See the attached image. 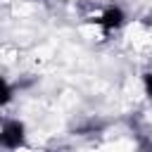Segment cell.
<instances>
[{
  "label": "cell",
  "instance_id": "cell-1",
  "mask_svg": "<svg viewBox=\"0 0 152 152\" xmlns=\"http://www.w3.org/2000/svg\"><path fill=\"white\" fill-rule=\"evenodd\" d=\"M0 145L10 147V150L24 147L26 145V126L19 119H7L0 128Z\"/></svg>",
  "mask_w": 152,
  "mask_h": 152
},
{
  "label": "cell",
  "instance_id": "cell-2",
  "mask_svg": "<svg viewBox=\"0 0 152 152\" xmlns=\"http://www.w3.org/2000/svg\"><path fill=\"white\" fill-rule=\"evenodd\" d=\"M97 24H100L102 33L109 36L112 31H116V28H121V26L126 24V12H124L121 7H116V5H112V7H107V10L102 12V17L97 19Z\"/></svg>",
  "mask_w": 152,
  "mask_h": 152
},
{
  "label": "cell",
  "instance_id": "cell-3",
  "mask_svg": "<svg viewBox=\"0 0 152 152\" xmlns=\"http://www.w3.org/2000/svg\"><path fill=\"white\" fill-rule=\"evenodd\" d=\"M12 95H14V88L0 76V107H5V104L12 100Z\"/></svg>",
  "mask_w": 152,
  "mask_h": 152
},
{
  "label": "cell",
  "instance_id": "cell-4",
  "mask_svg": "<svg viewBox=\"0 0 152 152\" xmlns=\"http://www.w3.org/2000/svg\"><path fill=\"white\" fill-rule=\"evenodd\" d=\"M142 86H145V93H147V97L152 100V71H147V74L142 76Z\"/></svg>",
  "mask_w": 152,
  "mask_h": 152
}]
</instances>
